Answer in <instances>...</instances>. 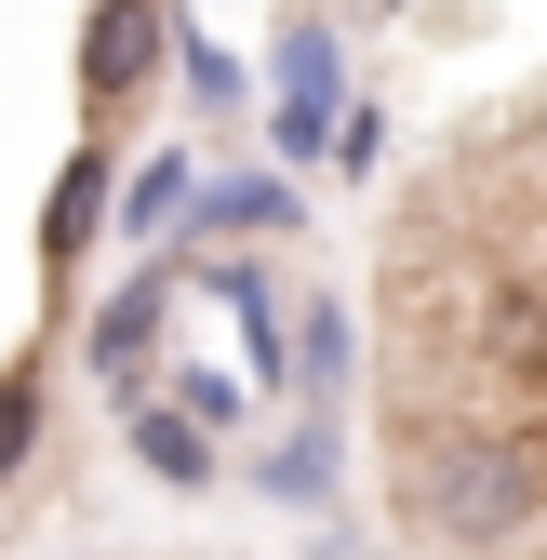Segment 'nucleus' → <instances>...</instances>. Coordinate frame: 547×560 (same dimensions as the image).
<instances>
[{"label":"nucleus","instance_id":"obj_6","mask_svg":"<svg viewBox=\"0 0 547 560\" xmlns=\"http://www.w3.org/2000/svg\"><path fill=\"white\" fill-rule=\"evenodd\" d=\"M254 228H267V241H294V228H307V200H294L281 174H200L187 241H200V254H228V241H254Z\"/></svg>","mask_w":547,"mask_h":560},{"label":"nucleus","instance_id":"obj_8","mask_svg":"<svg viewBox=\"0 0 547 560\" xmlns=\"http://www.w3.org/2000/svg\"><path fill=\"white\" fill-rule=\"evenodd\" d=\"M187 200H200V161L161 148V161H133V174H120V214H107V228H133L148 254H174V241H187Z\"/></svg>","mask_w":547,"mask_h":560},{"label":"nucleus","instance_id":"obj_3","mask_svg":"<svg viewBox=\"0 0 547 560\" xmlns=\"http://www.w3.org/2000/svg\"><path fill=\"white\" fill-rule=\"evenodd\" d=\"M174 294H187V254H148V267H133L120 294L81 320V361H94L107 387H133V374H148V347L174 334Z\"/></svg>","mask_w":547,"mask_h":560},{"label":"nucleus","instance_id":"obj_14","mask_svg":"<svg viewBox=\"0 0 547 560\" xmlns=\"http://www.w3.org/2000/svg\"><path fill=\"white\" fill-rule=\"evenodd\" d=\"M387 161V107H348V120H334V174H374Z\"/></svg>","mask_w":547,"mask_h":560},{"label":"nucleus","instance_id":"obj_5","mask_svg":"<svg viewBox=\"0 0 547 560\" xmlns=\"http://www.w3.org/2000/svg\"><path fill=\"white\" fill-rule=\"evenodd\" d=\"M107 214H120V161L81 148V161L54 174V200H40V280H54V307H67V280H81V254H94Z\"/></svg>","mask_w":547,"mask_h":560},{"label":"nucleus","instance_id":"obj_12","mask_svg":"<svg viewBox=\"0 0 547 560\" xmlns=\"http://www.w3.org/2000/svg\"><path fill=\"white\" fill-rule=\"evenodd\" d=\"M161 387H174V413H200V428H214V441L241 428V387H228V374H161Z\"/></svg>","mask_w":547,"mask_h":560},{"label":"nucleus","instance_id":"obj_7","mask_svg":"<svg viewBox=\"0 0 547 560\" xmlns=\"http://www.w3.org/2000/svg\"><path fill=\"white\" fill-rule=\"evenodd\" d=\"M334 467H348V413H334V400H307L294 428L254 454V494H267V508H321V494H334Z\"/></svg>","mask_w":547,"mask_h":560},{"label":"nucleus","instance_id":"obj_11","mask_svg":"<svg viewBox=\"0 0 547 560\" xmlns=\"http://www.w3.org/2000/svg\"><path fill=\"white\" fill-rule=\"evenodd\" d=\"M281 107H334V40L321 27H281Z\"/></svg>","mask_w":547,"mask_h":560},{"label":"nucleus","instance_id":"obj_13","mask_svg":"<svg viewBox=\"0 0 547 560\" xmlns=\"http://www.w3.org/2000/svg\"><path fill=\"white\" fill-rule=\"evenodd\" d=\"M174 54H187V94H200V107H241V67H228V54H214V40H200V27H187V40H174Z\"/></svg>","mask_w":547,"mask_h":560},{"label":"nucleus","instance_id":"obj_1","mask_svg":"<svg viewBox=\"0 0 547 560\" xmlns=\"http://www.w3.org/2000/svg\"><path fill=\"white\" fill-rule=\"evenodd\" d=\"M400 521H415L428 547H454V560L521 547L547 521V441H521V428H441V441H415Z\"/></svg>","mask_w":547,"mask_h":560},{"label":"nucleus","instance_id":"obj_4","mask_svg":"<svg viewBox=\"0 0 547 560\" xmlns=\"http://www.w3.org/2000/svg\"><path fill=\"white\" fill-rule=\"evenodd\" d=\"M120 454L148 467V480H174V494H200V480H214V428H200V413H174L161 374L120 387Z\"/></svg>","mask_w":547,"mask_h":560},{"label":"nucleus","instance_id":"obj_2","mask_svg":"<svg viewBox=\"0 0 547 560\" xmlns=\"http://www.w3.org/2000/svg\"><path fill=\"white\" fill-rule=\"evenodd\" d=\"M174 40H187L174 0H94V14H81V107L120 120L133 94L161 81V54H174Z\"/></svg>","mask_w":547,"mask_h":560},{"label":"nucleus","instance_id":"obj_9","mask_svg":"<svg viewBox=\"0 0 547 560\" xmlns=\"http://www.w3.org/2000/svg\"><path fill=\"white\" fill-rule=\"evenodd\" d=\"M40 428H54V334L27 347L14 374H0V480H14V467L40 454Z\"/></svg>","mask_w":547,"mask_h":560},{"label":"nucleus","instance_id":"obj_10","mask_svg":"<svg viewBox=\"0 0 547 560\" xmlns=\"http://www.w3.org/2000/svg\"><path fill=\"white\" fill-rule=\"evenodd\" d=\"M348 294H307V320H294V387L307 400H348Z\"/></svg>","mask_w":547,"mask_h":560}]
</instances>
